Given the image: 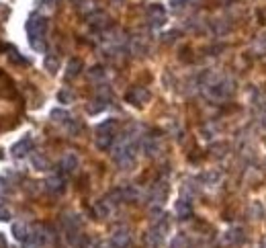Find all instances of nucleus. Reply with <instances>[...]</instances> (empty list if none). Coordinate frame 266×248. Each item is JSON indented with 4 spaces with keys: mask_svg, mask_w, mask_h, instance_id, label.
Listing matches in <instances>:
<instances>
[{
    "mask_svg": "<svg viewBox=\"0 0 266 248\" xmlns=\"http://www.w3.org/2000/svg\"><path fill=\"white\" fill-rule=\"evenodd\" d=\"M27 35H29V43L35 52H46V31H48V19L43 15H31L27 19Z\"/></svg>",
    "mask_w": 266,
    "mask_h": 248,
    "instance_id": "obj_1",
    "label": "nucleus"
},
{
    "mask_svg": "<svg viewBox=\"0 0 266 248\" xmlns=\"http://www.w3.org/2000/svg\"><path fill=\"white\" fill-rule=\"evenodd\" d=\"M207 95L215 101H228L234 93H236V80L230 78V76H219V78H213L209 80L207 84Z\"/></svg>",
    "mask_w": 266,
    "mask_h": 248,
    "instance_id": "obj_2",
    "label": "nucleus"
},
{
    "mask_svg": "<svg viewBox=\"0 0 266 248\" xmlns=\"http://www.w3.org/2000/svg\"><path fill=\"white\" fill-rule=\"evenodd\" d=\"M117 127H119L117 119H106V121H102L96 127V131H94V144H96L98 150H108L110 146H113L115 135H117Z\"/></svg>",
    "mask_w": 266,
    "mask_h": 248,
    "instance_id": "obj_3",
    "label": "nucleus"
},
{
    "mask_svg": "<svg viewBox=\"0 0 266 248\" xmlns=\"http://www.w3.org/2000/svg\"><path fill=\"white\" fill-rule=\"evenodd\" d=\"M150 90L146 88V86H133V88H129L127 90V95H125V99H127V103H131V105H136V107H140V105H146L148 101H150Z\"/></svg>",
    "mask_w": 266,
    "mask_h": 248,
    "instance_id": "obj_4",
    "label": "nucleus"
},
{
    "mask_svg": "<svg viewBox=\"0 0 266 248\" xmlns=\"http://www.w3.org/2000/svg\"><path fill=\"white\" fill-rule=\"evenodd\" d=\"M148 23L154 29L162 27L166 23V9L162 5H150L148 7Z\"/></svg>",
    "mask_w": 266,
    "mask_h": 248,
    "instance_id": "obj_5",
    "label": "nucleus"
},
{
    "mask_svg": "<svg viewBox=\"0 0 266 248\" xmlns=\"http://www.w3.org/2000/svg\"><path fill=\"white\" fill-rule=\"evenodd\" d=\"M140 148H142V152L146 156H156L160 152V138H158V135L148 133V135H144V138H142Z\"/></svg>",
    "mask_w": 266,
    "mask_h": 248,
    "instance_id": "obj_6",
    "label": "nucleus"
},
{
    "mask_svg": "<svg viewBox=\"0 0 266 248\" xmlns=\"http://www.w3.org/2000/svg\"><path fill=\"white\" fill-rule=\"evenodd\" d=\"M78 164H80L78 156L72 154V152H68V154H64L62 160H60V172L62 174H74L78 170Z\"/></svg>",
    "mask_w": 266,
    "mask_h": 248,
    "instance_id": "obj_7",
    "label": "nucleus"
},
{
    "mask_svg": "<svg viewBox=\"0 0 266 248\" xmlns=\"http://www.w3.org/2000/svg\"><path fill=\"white\" fill-rule=\"evenodd\" d=\"M43 187H46V191H50L52 195H60L66 191V178L58 172V174H52L46 183H43Z\"/></svg>",
    "mask_w": 266,
    "mask_h": 248,
    "instance_id": "obj_8",
    "label": "nucleus"
},
{
    "mask_svg": "<svg viewBox=\"0 0 266 248\" xmlns=\"http://www.w3.org/2000/svg\"><path fill=\"white\" fill-rule=\"evenodd\" d=\"M31 150H33V138H31V135H25L23 140H18V142L10 148V154H12L14 158H25Z\"/></svg>",
    "mask_w": 266,
    "mask_h": 248,
    "instance_id": "obj_9",
    "label": "nucleus"
},
{
    "mask_svg": "<svg viewBox=\"0 0 266 248\" xmlns=\"http://www.w3.org/2000/svg\"><path fill=\"white\" fill-rule=\"evenodd\" d=\"M110 244L115 248H129L131 244V234L127 228H117L113 234H110Z\"/></svg>",
    "mask_w": 266,
    "mask_h": 248,
    "instance_id": "obj_10",
    "label": "nucleus"
},
{
    "mask_svg": "<svg viewBox=\"0 0 266 248\" xmlns=\"http://www.w3.org/2000/svg\"><path fill=\"white\" fill-rule=\"evenodd\" d=\"M62 225H64L66 234H70V232H80L82 219H80L78 213H66V215L62 217Z\"/></svg>",
    "mask_w": 266,
    "mask_h": 248,
    "instance_id": "obj_11",
    "label": "nucleus"
},
{
    "mask_svg": "<svg viewBox=\"0 0 266 248\" xmlns=\"http://www.w3.org/2000/svg\"><path fill=\"white\" fill-rule=\"evenodd\" d=\"M12 234H14V238H16V240L25 242V240H29V238H31L33 228H31V225H29L27 221H14V223H12Z\"/></svg>",
    "mask_w": 266,
    "mask_h": 248,
    "instance_id": "obj_12",
    "label": "nucleus"
},
{
    "mask_svg": "<svg viewBox=\"0 0 266 248\" xmlns=\"http://www.w3.org/2000/svg\"><path fill=\"white\" fill-rule=\"evenodd\" d=\"M88 25H90L92 29H106L108 27V17H106V13H102V11L90 13V15H88Z\"/></svg>",
    "mask_w": 266,
    "mask_h": 248,
    "instance_id": "obj_13",
    "label": "nucleus"
},
{
    "mask_svg": "<svg viewBox=\"0 0 266 248\" xmlns=\"http://www.w3.org/2000/svg\"><path fill=\"white\" fill-rule=\"evenodd\" d=\"M174 211H176V215H178L180 219H188L192 215V203H190V199H184V197L178 199V201H176Z\"/></svg>",
    "mask_w": 266,
    "mask_h": 248,
    "instance_id": "obj_14",
    "label": "nucleus"
},
{
    "mask_svg": "<svg viewBox=\"0 0 266 248\" xmlns=\"http://www.w3.org/2000/svg\"><path fill=\"white\" fill-rule=\"evenodd\" d=\"M121 191V199L123 203H136L140 199V189H136L133 185H125V187H119Z\"/></svg>",
    "mask_w": 266,
    "mask_h": 248,
    "instance_id": "obj_15",
    "label": "nucleus"
},
{
    "mask_svg": "<svg viewBox=\"0 0 266 248\" xmlns=\"http://www.w3.org/2000/svg\"><path fill=\"white\" fill-rule=\"evenodd\" d=\"M80 72H82V60L72 58L68 62V66H66V80H74Z\"/></svg>",
    "mask_w": 266,
    "mask_h": 248,
    "instance_id": "obj_16",
    "label": "nucleus"
},
{
    "mask_svg": "<svg viewBox=\"0 0 266 248\" xmlns=\"http://www.w3.org/2000/svg\"><path fill=\"white\" fill-rule=\"evenodd\" d=\"M166 193H168V189H166V185L164 183H158V185H154V189H152V193H150V201L152 203H164V199H166Z\"/></svg>",
    "mask_w": 266,
    "mask_h": 248,
    "instance_id": "obj_17",
    "label": "nucleus"
},
{
    "mask_svg": "<svg viewBox=\"0 0 266 248\" xmlns=\"http://www.w3.org/2000/svg\"><path fill=\"white\" fill-rule=\"evenodd\" d=\"M244 240V230L242 228H232L224 234V244H238Z\"/></svg>",
    "mask_w": 266,
    "mask_h": 248,
    "instance_id": "obj_18",
    "label": "nucleus"
},
{
    "mask_svg": "<svg viewBox=\"0 0 266 248\" xmlns=\"http://www.w3.org/2000/svg\"><path fill=\"white\" fill-rule=\"evenodd\" d=\"M88 78H90V82H96V84H102L104 78H106V70L102 66H92L90 70H88Z\"/></svg>",
    "mask_w": 266,
    "mask_h": 248,
    "instance_id": "obj_19",
    "label": "nucleus"
},
{
    "mask_svg": "<svg viewBox=\"0 0 266 248\" xmlns=\"http://www.w3.org/2000/svg\"><path fill=\"white\" fill-rule=\"evenodd\" d=\"M113 203H110L106 197L104 199H100V201H96V205H94V209H96V213L100 215V217H108L110 215V211H113Z\"/></svg>",
    "mask_w": 266,
    "mask_h": 248,
    "instance_id": "obj_20",
    "label": "nucleus"
},
{
    "mask_svg": "<svg viewBox=\"0 0 266 248\" xmlns=\"http://www.w3.org/2000/svg\"><path fill=\"white\" fill-rule=\"evenodd\" d=\"M43 66H46V70H48L50 74H56V72L60 70V58L54 56V54H48L46 60H43Z\"/></svg>",
    "mask_w": 266,
    "mask_h": 248,
    "instance_id": "obj_21",
    "label": "nucleus"
},
{
    "mask_svg": "<svg viewBox=\"0 0 266 248\" xmlns=\"http://www.w3.org/2000/svg\"><path fill=\"white\" fill-rule=\"evenodd\" d=\"M213 31H215L217 35H228V33L232 31L230 21H228V19H217V21H213Z\"/></svg>",
    "mask_w": 266,
    "mask_h": 248,
    "instance_id": "obj_22",
    "label": "nucleus"
},
{
    "mask_svg": "<svg viewBox=\"0 0 266 248\" xmlns=\"http://www.w3.org/2000/svg\"><path fill=\"white\" fill-rule=\"evenodd\" d=\"M162 240H164V236H162L160 232H156L154 228H152V230L148 232V236H146V242H148L150 248H158V246L162 244Z\"/></svg>",
    "mask_w": 266,
    "mask_h": 248,
    "instance_id": "obj_23",
    "label": "nucleus"
},
{
    "mask_svg": "<svg viewBox=\"0 0 266 248\" xmlns=\"http://www.w3.org/2000/svg\"><path fill=\"white\" fill-rule=\"evenodd\" d=\"M52 119H54L56 123H60V125H66L72 117H70L68 111H64V109H54V111H52Z\"/></svg>",
    "mask_w": 266,
    "mask_h": 248,
    "instance_id": "obj_24",
    "label": "nucleus"
},
{
    "mask_svg": "<svg viewBox=\"0 0 266 248\" xmlns=\"http://www.w3.org/2000/svg\"><path fill=\"white\" fill-rule=\"evenodd\" d=\"M31 162H33V166L37 168V170H50V160L43 154H33V158H31Z\"/></svg>",
    "mask_w": 266,
    "mask_h": 248,
    "instance_id": "obj_25",
    "label": "nucleus"
},
{
    "mask_svg": "<svg viewBox=\"0 0 266 248\" xmlns=\"http://www.w3.org/2000/svg\"><path fill=\"white\" fill-rule=\"evenodd\" d=\"M201 180H203L205 185H209V187H215V185H219L221 174H219V172H215V170H209V172L201 174Z\"/></svg>",
    "mask_w": 266,
    "mask_h": 248,
    "instance_id": "obj_26",
    "label": "nucleus"
},
{
    "mask_svg": "<svg viewBox=\"0 0 266 248\" xmlns=\"http://www.w3.org/2000/svg\"><path fill=\"white\" fill-rule=\"evenodd\" d=\"M252 52H254V56H266V33L260 35V37L254 41Z\"/></svg>",
    "mask_w": 266,
    "mask_h": 248,
    "instance_id": "obj_27",
    "label": "nucleus"
},
{
    "mask_svg": "<svg viewBox=\"0 0 266 248\" xmlns=\"http://www.w3.org/2000/svg\"><path fill=\"white\" fill-rule=\"evenodd\" d=\"M248 215H250L252 219H260V217L264 215V207L260 205V203H256V201H254L252 205L248 207Z\"/></svg>",
    "mask_w": 266,
    "mask_h": 248,
    "instance_id": "obj_28",
    "label": "nucleus"
},
{
    "mask_svg": "<svg viewBox=\"0 0 266 248\" xmlns=\"http://www.w3.org/2000/svg\"><path fill=\"white\" fill-rule=\"evenodd\" d=\"M58 101L60 103H72L74 101V93H72V90H68V88H62L60 93H58Z\"/></svg>",
    "mask_w": 266,
    "mask_h": 248,
    "instance_id": "obj_29",
    "label": "nucleus"
},
{
    "mask_svg": "<svg viewBox=\"0 0 266 248\" xmlns=\"http://www.w3.org/2000/svg\"><path fill=\"white\" fill-rule=\"evenodd\" d=\"M254 105H258V107H264L266 105V95L260 93V90H256V93H254Z\"/></svg>",
    "mask_w": 266,
    "mask_h": 248,
    "instance_id": "obj_30",
    "label": "nucleus"
},
{
    "mask_svg": "<svg viewBox=\"0 0 266 248\" xmlns=\"http://www.w3.org/2000/svg\"><path fill=\"white\" fill-rule=\"evenodd\" d=\"M170 248H186V242L182 236H176L172 242H170Z\"/></svg>",
    "mask_w": 266,
    "mask_h": 248,
    "instance_id": "obj_31",
    "label": "nucleus"
},
{
    "mask_svg": "<svg viewBox=\"0 0 266 248\" xmlns=\"http://www.w3.org/2000/svg\"><path fill=\"white\" fill-rule=\"evenodd\" d=\"M4 219H10V211L4 205H0V221H4Z\"/></svg>",
    "mask_w": 266,
    "mask_h": 248,
    "instance_id": "obj_32",
    "label": "nucleus"
},
{
    "mask_svg": "<svg viewBox=\"0 0 266 248\" xmlns=\"http://www.w3.org/2000/svg\"><path fill=\"white\" fill-rule=\"evenodd\" d=\"M20 248H41V246H39L37 242H33V240H25Z\"/></svg>",
    "mask_w": 266,
    "mask_h": 248,
    "instance_id": "obj_33",
    "label": "nucleus"
},
{
    "mask_svg": "<svg viewBox=\"0 0 266 248\" xmlns=\"http://www.w3.org/2000/svg\"><path fill=\"white\" fill-rule=\"evenodd\" d=\"M0 248H6V238L0 234Z\"/></svg>",
    "mask_w": 266,
    "mask_h": 248,
    "instance_id": "obj_34",
    "label": "nucleus"
},
{
    "mask_svg": "<svg viewBox=\"0 0 266 248\" xmlns=\"http://www.w3.org/2000/svg\"><path fill=\"white\" fill-rule=\"evenodd\" d=\"M260 125H262V127H264V129H266V115H264V117H262V119H260Z\"/></svg>",
    "mask_w": 266,
    "mask_h": 248,
    "instance_id": "obj_35",
    "label": "nucleus"
},
{
    "mask_svg": "<svg viewBox=\"0 0 266 248\" xmlns=\"http://www.w3.org/2000/svg\"><path fill=\"white\" fill-rule=\"evenodd\" d=\"M113 3H115V5H121V3H125V0H113Z\"/></svg>",
    "mask_w": 266,
    "mask_h": 248,
    "instance_id": "obj_36",
    "label": "nucleus"
}]
</instances>
